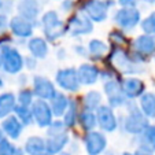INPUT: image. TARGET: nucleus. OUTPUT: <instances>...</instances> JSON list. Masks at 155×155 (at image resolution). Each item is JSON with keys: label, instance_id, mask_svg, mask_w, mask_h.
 <instances>
[{"label": "nucleus", "instance_id": "obj_1", "mask_svg": "<svg viewBox=\"0 0 155 155\" xmlns=\"http://www.w3.org/2000/svg\"><path fill=\"white\" fill-rule=\"evenodd\" d=\"M107 61L118 71H121L122 74H128L130 77L133 74H140L144 71L141 64L133 59L132 54H129L128 51H125L122 47H118V45H111V51L107 55Z\"/></svg>", "mask_w": 155, "mask_h": 155}, {"label": "nucleus", "instance_id": "obj_2", "mask_svg": "<svg viewBox=\"0 0 155 155\" xmlns=\"http://www.w3.org/2000/svg\"><path fill=\"white\" fill-rule=\"evenodd\" d=\"M126 115L125 117H121L122 120V128L126 133L132 136H139L141 135L146 128L148 125H151L148 121V118L143 114V111L140 110L136 103H133L132 100H129L128 104H126Z\"/></svg>", "mask_w": 155, "mask_h": 155}, {"label": "nucleus", "instance_id": "obj_3", "mask_svg": "<svg viewBox=\"0 0 155 155\" xmlns=\"http://www.w3.org/2000/svg\"><path fill=\"white\" fill-rule=\"evenodd\" d=\"M40 22H41V28H43L44 38L48 43L58 41L61 37L68 35V26L59 18L58 12L55 10H50V11L44 12L40 18Z\"/></svg>", "mask_w": 155, "mask_h": 155}, {"label": "nucleus", "instance_id": "obj_4", "mask_svg": "<svg viewBox=\"0 0 155 155\" xmlns=\"http://www.w3.org/2000/svg\"><path fill=\"white\" fill-rule=\"evenodd\" d=\"M2 54V69L7 74H19L25 68V56L12 44L0 47Z\"/></svg>", "mask_w": 155, "mask_h": 155}, {"label": "nucleus", "instance_id": "obj_5", "mask_svg": "<svg viewBox=\"0 0 155 155\" xmlns=\"http://www.w3.org/2000/svg\"><path fill=\"white\" fill-rule=\"evenodd\" d=\"M113 6L110 2L104 0H85L84 4L81 6V12H84L92 22L102 24L107 19L108 17V8Z\"/></svg>", "mask_w": 155, "mask_h": 155}, {"label": "nucleus", "instance_id": "obj_6", "mask_svg": "<svg viewBox=\"0 0 155 155\" xmlns=\"http://www.w3.org/2000/svg\"><path fill=\"white\" fill-rule=\"evenodd\" d=\"M103 91L107 96V104L113 108H120L128 104V97L122 92L121 80L114 78L103 82Z\"/></svg>", "mask_w": 155, "mask_h": 155}, {"label": "nucleus", "instance_id": "obj_7", "mask_svg": "<svg viewBox=\"0 0 155 155\" xmlns=\"http://www.w3.org/2000/svg\"><path fill=\"white\" fill-rule=\"evenodd\" d=\"M68 33L71 37L87 36L94 32V22H92L84 12H76L68 19Z\"/></svg>", "mask_w": 155, "mask_h": 155}, {"label": "nucleus", "instance_id": "obj_8", "mask_svg": "<svg viewBox=\"0 0 155 155\" xmlns=\"http://www.w3.org/2000/svg\"><path fill=\"white\" fill-rule=\"evenodd\" d=\"M55 82L62 91L66 92H78L81 84L78 81L76 68H62L56 71L55 74Z\"/></svg>", "mask_w": 155, "mask_h": 155}, {"label": "nucleus", "instance_id": "obj_9", "mask_svg": "<svg viewBox=\"0 0 155 155\" xmlns=\"http://www.w3.org/2000/svg\"><path fill=\"white\" fill-rule=\"evenodd\" d=\"M114 24L121 30H133L141 22V14L137 8H120L113 17Z\"/></svg>", "mask_w": 155, "mask_h": 155}, {"label": "nucleus", "instance_id": "obj_10", "mask_svg": "<svg viewBox=\"0 0 155 155\" xmlns=\"http://www.w3.org/2000/svg\"><path fill=\"white\" fill-rule=\"evenodd\" d=\"M30 110H32L35 124L38 128L47 129L54 122V113L51 110L50 102H47V100L36 99L33 104L30 106Z\"/></svg>", "mask_w": 155, "mask_h": 155}, {"label": "nucleus", "instance_id": "obj_11", "mask_svg": "<svg viewBox=\"0 0 155 155\" xmlns=\"http://www.w3.org/2000/svg\"><path fill=\"white\" fill-rule=\"evenodd\" d=\"M82 143L88 155H102L107 148V137L102 130H92L85 133Z\"/></svg>", "mask_w": 155, "mask_h": 155}, {"label": "nucleus", "instance_id": "obj_12", "mask_svg": "<svg viewBox=\"0 0 155 155\" xmlns=\"http://www.w3.org/2000/svg\"><path fill=\"white\" fill-rule=\"evenodd\" d=\"M32 89L37 99L47 100V102H51V100L55 97V95L58 94V91H56V88H55V84H54L48 77H44V76L33 77Z\"/></svg>", "mask_w": 155, "mask_h": 155}, {"label": "nucleus", "instance_id": "obj_13", "mask_svg": "<svg viewBox=\"0 0 155 155\" xmlns=\"http://www.w3.org/2000/svg\"><path fill=\"white\" fill-rule=\"evenodd\" d=\"M96 120L97 126L102 132L106 133H113L118 128V117L115 115L114 108L108 104H102L96 111Z\"/></svg>", "mask_w": 155, "mask_h": 155}, {"label": "nucleus", "instance_id": "obj_14", "mask_svg": "<svg viewBox=\"0 0 155 155\" xmlns=\"http://www.w3.org/2000/svg\"><path fill=\"white\" fill-rule=\"evenodd\" d=\"M121 88L128 100H136L146 94V82L139 77H125L121 80Z\"/></svg>", "mask_w": 155, "mask_h": 155}, {"label": "nucleus", "instance_id": "obj_15", "mask_svg": "<svg viewBox=\"0 0 155 155\" xmlns=\"http://www.w3.org/2000/svg\"><path fill=\"white\" fill-rule=\"evenodd\" d=\"M8 29L11 32L12 36L18 38H28L33 37V32H35V24L29 22L28 19L19 17V15H15L10 19V25Z\"/></svg>", "mask_w": 155, "mask_h": 155}, {"label": "nucleus", "instance_id": "obj_16", "mask_svg": "<svg viewBox=\"0 0 155 155\" xmlns=\"http://www.w3.org/2000/svg\"><path fill=\"white\" fill-rule=\"evenodd\" d=\"M77 76L81 85H95L100 80V69L95 63H82L77 68Z\"/></svg>", "mask_w": 155, "mask_h": 155}, {"label": "nucleus", "instance_id": "obj_17", "mask_svg": "<svg viewBox=\"0 0 155 155\" xmlns=\"http://www.w3.org/2000/svg\"><path fill=\"white\" fill-rule=\"evenodd\" d=\"M17 11L19 17L28 19L29 22L35 24L36 26L37 18L40 17V12H41V7L37 0H21L17 6Z\"/></svg>", "mask_w": 155, "mask_h": 155}, {"label": "nucleus", "instance_id": "obj_18", "mask_svg": "<svg viewBox=\"0 0 155 155\" xmlns=\"http://www.w3.org/2000/svg\"><path fill=\"white\" fill-rule=\"evenodd\" d=\"M0 128L3 129L7 139H10V140H17V139L21 137L25 126L14 114H11L2 121V126H0Z\"/></svg>", "mask_w": 155, "mask_h": 155}, {"label": "nucleus", "instance_id": "obj_19", "mask_svg": "<svg viewBox=\"0 0 155 155\" xmlns=\"http://www.w3.org/2000/svg\"><path fill=\"white\" fill-rule=\"evenodd\" d=\"M133 51L143 56H151L155 54V36L140 35L133 40Z\"/></svg>", "mask_w": 155, "mask_h": 155}, {"label": "nucleus", "instance_id": "obj_20", "mask_svg": "<svg viewBox=\"0 0 155 155\" xmlns=\"http://www.w3.org/2000/svg\"><path fill=\"white\" fill-rule=\"evenodd\" d=\"M28 50H29L30 55L38 61V59L47 58L50 47H48V41L44 37L33 36V37H30L29 40H28Z\"/></svg>", "mask_w": 155, "mask_h": 155}, {"label": "nucleus", "instance_id": "obj_21", "mask_svg": "<svg viewBox=\"0 0 155 155\" xmlns=\"http://www.w3.org/2000/svg\"><path fill=\"white\" fill-rule=\"evenodd\" d=\"M47 143V152L51 155H58L62 151H64V148L70 144V136L68 132H64L62 135H56L52 137L45 139Z\"/></svg>", "mask_w": 155, "mask_h": 155}, {"label": "nucleus", "instance_id": "obj_22", "mask_svg": "<svg viewBox=\"0 0 155 155\" xmlns=\"http://www.w3.org/2000/svg\"><path fill=\"white\" fill-rule=\"evenodd\" d=\"M18 104L17 96L12 92H3L0 94V118L4 120L14 113Z\"/></svg>", "mask_w": 155, "mask_h": 155}, {"label": "nucleus", "instance_id": "obj_23", "mask_svg": "<svg viewBox=\"0 0 155 155\" xmlns=\"http://www.w3.org/2000/svg\"><path fill=\"white\" fill-rule=\"evenodd\" d=\"M88 54H89V58L92 61H102L107 52H110V47L104 41L99 40V38H92L88 43Z\"/></svg>", "mask_w": 155, "mask_h": 155}, {"label": "nucleus", "instance_id": "obj_24", "mask_svg": "<svg viewBox=\"0 0 155 155\" xmlns=\"http://www.w3.org/2000/svg\"><path fill=\"white\" fill-rule=\"evenodd\" d=\"M70 100H71V97L66 96L63 92H58V94L55 95V97L50 102L51 110H52V113H54V117H56V118L63 117V114L68 111L69 106H70Z\"/></svg>", "mask_w": 155, "mask_h": 155}, {"label": "nucleus", "instance_id": "obj_25", "mask_svg": "<svg viewBox=\"0 0 155 155\" xmlns=\"http://www.w3.org/2000/svg\"><path fill=\"white\" fill-rule=\"evenodd\" d=\"M24 150L26 155H41L44 152H47V143L45 139L41 136H30L26 141H25Z\"/></svg>", "mask_w": 155, "mask_h": 155}, {"label": "nucleus", "instance_id": "obj_26", "mask_svg": "<svg viewBox=\"0 0 155 155\" xmlns=\"http://www.w3.org/2000/svg\"><path fill=\"white\" fill-rule=\"evenodd\" d=\"M139 141V148L146 151H155V125H148L141 135L136 136Z\"/></svg>", "mask_w": 155, "mask_h": 155}, {"label": "nucleus", "instance_id": "obj_27", "mask_svg": "<svg viewBox=\"0 0 155 155\" xmlns=\"http://www.w3.org/2000/svg\"><path fill=\"white\" fill-rule=\"evenodd\" d=\"M137 106L143 111L148 120H155V94L152 92H146L143 96L139 97Z\"/></svg>", "mask_w": 155, "mask_h": 155}, {"label": "nucleus", "instance_id": "obj_28", "mask_svg": "<svg viewBox=\"0 0 155 155\" xmlns=\"http://www.w3.org/2000/svg\"><path fill=\"white\" fill-rule=\"evenodd\" d=\"M78 124L82 129L85 130V133L95 130V128L97 126V120H96V113L91 111V110H81L78 115Z\"/></svg>", "mask_w": 155, "mask_h": 155}, {"label": "nucleus", "instance_id": "obj_29", "mask_svg": "<svg viewBox=\"0 0 155 155\" xmlns=\"http://www.w3.org/2000/svg\"><path fill=\"white\" fill-rule=\"evenodd\" d=\"M78 115H80V110H78V102L76 99L70 100V106H69L68 111L63 114L62 121H63L64 126L68 129H71L77 125L78 122Z\"/></svg>", "mask_w": 155, "mask_h": 155}, {"label": "nucleus", "instance_id": "obj_30", "mask_svg": "<svg viewBox=\"0 0 155 155\" xmlns=\"http://www.w3.org/2000/svg\"><path fill=\"white\" fill-rule=\"evenodd\" d=\"M103 96L99 91H88L87 94L82 96V104H84L85 110H91V111H96L97 108L102 106Z\"/></svg>", "mask_w": 155, "mask_h": 155}, {"label": "nucleus", "instance_id": "obj_31", "mask_svg": "<svg viewBox=\"0 0 155 155\" xmlns=\"http://www.w3.org/2000/svg\"><path fill=\"white\" fill-rule=\"evenodd\" d=\"M14 115L24 124V126H29L35 122L30 107H25V106L17 104V107H15V110H14Z\"/></svg>", "mask_w": 155, "mask_h": 155}, {"label": "nucleus", "instance_id": "obj_32", "mask_svg": "<svg viewBox=\"0 0 155 155\" xmlns=\"http://www.w3.org/2000/svg\"><path fill=\"white\" fill-rule=\"evenodd\" d=\"M35 94H33V89L32 88H21L19 92L17 95V100H18V104L21 106H25V107H30L35 102Z\"/></svg>", "mask_w": 155, "mask_h": 155}, {"label": "nucleus", "instance_id": "obj_33", "mask_svg": "<svg viewBox=\"0 0 155 155\" xmlns=\"http://www.w3.org/2000/svg\"><path fill=\"white\" fill-rule=\"evenodd\" d=\"M140 29L143 30L144 35L155 36V11L150 12L148 17H146L140 22Z\"/></svg>", "mask_w": 155, "mask_h": 155}, {"label": "nucleus", "instance_id": "obj_34", "mask_svg": "<svg viewBox=\"0 0 155 155\" xmlns=\"http://www.w3.org/2000/svg\"><path fill=\"white\" fill-rule=\"evenodd\" d=\"M64 132H68V128L64 126L63 121L62 120H54V122L47 128L45 135H47V137H52V136H56V135H62V133H64Z\"/></svg>", "mask_w": 155, "mask_h": 155}, {"label": "nucleus", "instance_id": "obj_35", "mask_svg": "<svg viewBox=\"0 0 155 155\" xmlns=\"http://www.w3.org/2000/svg\"><path fill=\"white\" fill-rule=\"evenodd\" d=\"M108 40L111 41L113 45H118V47L128 43V37L125 36V33L122 30H113V32H110L108 33Z\"/></svg>", "mask_w": 155, "mask_h": 155}, {"label": "nucleus", "instance_id": "obj_36", "mask_svg": "<svg viewBox=\"0 0 155 155\" xmlns=\"http://www.w3.org/2000/svg\"><path fill=\"white\" fill-rule=\"evenodd\" d=\"M18 147L12 143L10 139H4L2 143H0V155H15Z\"/></svg>", "mask_w": 155, "mask_h": 155}, {"label": "nucleus", "instance_id": "obj_37", "mask_svg": "<svg viewBox=\"0 0 155 155\" xmlns=\"http://www.w3.org/2000/svg\"><path fill=\"white\" fill-rule=\"evenodd\" d=\"M73 50H74V52H76L77 55L82 56V58H89L88 47H85V45H82V44H77V45H74Z\"/></svg>", "mask_w": 155, "mask_h": 155}, {"label": "nucleus", "instance_id": "obj_38", "mask_svg": "<svg viewBox=\"0 0 155 155\" xmlns=\"http://www.w3.org/2000/svg\"><path fill=\"white\" fill-rule=\"evenodd\" d=\"M8 25L10 21L7 19V17L4 14H0V36L6 33V30L8 29Z\"/></svg>", "mask_w": 155, "mask_h": 155}, {"label": "nucleus", "instance_id": "obj_39", "mask_svg": "<svg viewBox=\"0 0 155 155\" xmlns=\"http://www.w3.org/2000/svg\"><path fill=\"white\" fill-rule=\"evenodd\" d=\"M76 3H74V0H63L61 4V8L63 12H70L71 10L74 8Z\"/></svg>", "mask_w": 155, "mask_h": 155}, {"label": "nucleus", "instance_id": "obj_40", "mask_svg": "<svg viewBox=\"0 0 155 155\" xmlns=\"http://www.w3.org/2000/svg\"><path fill=\"white\" fill-rule=\"evenodd\" d=\"M121 8H136L137 0H118Z\"/></svg>", "mask_w": 155, "mask_h": 155}, {"label": "nucleus", "instance_id": "obj_41", "mask_svg": "<svg viewBox=\"0 0 155 155\" xmlns=\"http://www.w3.org/2000/svg\"><path fill=\"white\" fill-rule=\"evenodd\" d=\"M36 64H37V59L33 58L32 55L25 56V68L29 69V70H33L36 69Z\"/></svg>", "mask_w": 155, "mask_h": 155}, {"label": "nucleus", "instance_id": "obj_42", "mask_svg": "<svg viewBox=\"0 0 155 155\" xmlns=\"http://www.w3.org/2000/svg\"><path fill=\"white\" fill-rule=\"evenodd\" d=\"M135 155H154V152H150V151H146V150H140L137 148L136 152H133Z\"/></svg>", "mask_w": 155, "mask_h": 155}, {"label": "nucleus", "instance_id": "obj_43", "mask_svg": "<svg viewBox=\"0 0 155 155\" xmlns=\"http://www.w3.org/2000/svg\"><path fill=\"white\" fill-rule=\"evenodd\" d=\"M56 54H58V56H56V58H58L59 61H62V59L66 58V51H64L63 48H59L58 52H56Z\"/></svg>", "mask_w": 155, "mask_h": 155}, {"label": "nucleus", "instance_id": "obj_44", "mask_svg": "<svg viewBox=\"0 0 155 155\" xmlns=\"http://www.w3.org/2000/svg\"><path fill=\"white\" fill-rule=\"evenodd\" d=\"M26 81H28V78H26V76H25V74H22V76L18 77V82H19V84H22V88H25Z\"/></svg>", "mask_w": 155, "mask_h": 155}, {"label": "nucleus", "instance_id": "obj_45", "mask_svg": "<svg viewBox=\"0 0 155 155\" xmlns=\"http://www.w3.org/2000/svg\"><path fill=\"white\" fill-rule=\"evenodd\" d=\"M15 155H26V152H25V150H24V148L18 147L17 151H15Z\"/></svg>", "mask_w": 155, "mask_h": 155}, {"label": "nucleus", "instance_id": "obj_46", "mask_svg": "<svg viewBox=\"0 0 155 155\" xmlns=\"http://www.w3.org/2000/svg\"><path fill=\"white\" fill-rule=\"evenodd\" d=\"M4 139H6V135H4V132H3V129L0 128V143H2V141L4 140Z\"/></svg>", "mask_w": 155, "mask_h": 155}, {"label": "nucleus", "instance_id": "obj_47", "mask_svg": "<svg viewBox=\"0 0 155 155\" xmlns=\"http://www.w3.org/2000/svg\"><path fill=\"white\" fill-rule=\"evenodd\" d=\"M58 155H73V154H71L70 151H62L61 154H58Z\"/></svg>", "mask_w": 155, "mask_h": 155}, {"label": "nucleus", "instance_id": "obj_48", "mask_svg": "<svg viewBox=\"0 0 155 155\" xmlns=\"http://www.w3.org/2000/svg\"><path fill=\"white\" fill-rule=\"evenodd\" d=\"M141 2H144V3H150V4L155 3V0H141Z\"/></svg>", "mask_w": 155, "mask_h": 155}, {"label": "nucleus", "instance_id": "obj_49", "mask_svg": "<svg viewBox=\"0 0 155 155\" xmlns=\"http://www.w3.org/2000/svg\"><path fill=\"white\" fill-rule=\"evenodd\" d=\"M122 155H135V154H132V152H129V151H125Z\"/></svg>", "mask_w": 155, "mask_h": 155}, {"label": "nucleus", "instance_id": "obj_50", "mask_svg": "<svg viewBox=\"0 0 155 155\" xmlns=\"http://www.w3.org/2000/svg\"><path fill=\"white\" fill-rule=\"evenodd\" d=\"M3 84L4 82H3V80H2V77H0V88H3Z\"/></svg>", "mask_w": 155, "mask_h": 155}, {"label": "nucleus", "instance_id": "obj_51", "mask_svg": "<svg viewBox=\"0 0 155 155\" xmlns=\"http://www.w3.org/2000/svg\"><path fill=\"white\" fill-rule=\"evenodd\" d=\"M0 69H2V54H0Z\"/></svg>", "mask_w": 155, "mask_h": 155}, {"label": "nucleus", "instance_id": "obj_52", "mask_svg": "<svg viewBox=\"0 0 155 155\" xmlns=\"http://www.w3.org/2000/svg\"><path fill=\"white\" fill-rule=\"evenodd\" d=\"M41 155H51V154H48V152H44V154H41Z\"/></svg>", "mask_w": 155, "mask_h": 155}, {"label": "nucleus", "instance_id": "obj_53", "mask_svg": "<svg viewBox=\"0 0 155 155\" xmlns=\"http://www.w3.org/2000/svg\"><path fill=\"white\" fill-rule=\"evenodd\" d=\"M0 10H2V0H0Z\"/></svg>", "mask_w": 155, "mask_h": 155}]
</instances>
